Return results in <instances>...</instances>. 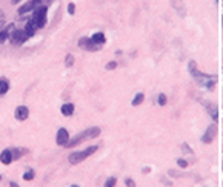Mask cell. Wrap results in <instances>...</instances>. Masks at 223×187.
<instances>
[{
    "instance_id": "2e32d148",
    "label": "cell",
    "mask_w": 223,
    "mask_h": 187,
    "mask_svg": "<svg viewBox=\"0 0 223 187\" xmlns=\"http://www.w3.org/2000/svg\"><path fill=\"white\" fill-rule=\"evenodd\" d=\"M9 91V83L6 78H0V97L5 95L6 92Z\"/></svg>"
},
{
    "instance_id": "ac0fdd59",
    "label": "cell",
    "mask_w": 223,
    "mask_h": 187,
    "mask_svg": "<svg viewBox=\"0 0 223 187\" xmlns=\"http://www.w3.org/2000/svg\"><path fill=\"white\" fill-rule=\"evenodd\" d=\"M11 150H12V157H14V159H19L20 157L23 155V153L28 152L26 149H11Z\"/></svg>"
},
{
    "instance_id": "83f0119b",
    "label": "cell",
    "mask_w": 223,
    "mask_h": 187,
    "mask_svg": "<svg viewBox=\"0 0 223 187\" xmlns=\"http://www.w3.org/2000/svg\"><path fill=\"white\" fill-rule=\"evenodd\" d=\"M182 147H183V150H185V152H189V153L192 152L191 149H189V146H186V144H183V146H182Z\"/></svg>"
},
{
    "instance_id": "8992f818",
    "label": "cell",
    "mask_w": 223,
    "mask_h": 187,
    "mask_svg": "<svg viewBox=\"0 0 223 187\" xmlns=\"http://www.w3.org/2000/svg\"><path fill=\"white\" fill-rule=\"evenodd\" d=\"M79 46H80L82 49H85V51H97V49L102 48V46H99V45L94 43L92 38H88V37L80 38V40H79Z\"/></svg>"
},
{
    "instance_id": "8fae6325",
    "label": "cell",
    "mask_w": 223,
    "mask_h": 187,
    "mask_svg": "<svg viewBox=\"0 0 223 187\" xmlns=\"http://www.w3.org/2000/svg\"><path fill=\"white\" fill-rule=\"evenodd\" d=\"M12 159H14V157H12V150L11 149H5L2 153H0V163L8 166L12 163Z\"/></svg>"
},
{
    "instance_id": "f1b7e54d",
    "label": "cell",
    "mask_w": 223,
    "mask_h": 187,
    "mask_svg": "<svg viewBox=\"0 0 223 187\" xmlns=\"http://www.w3.org/2000/svg\"><path fill=\"white\" fill-rule=\"evenodd\" d=\"M126 184H128V186H134V183H132V179H126Z\"/></svg>"
},
{
    "instance_id": "484cf974",
    "label": "cell",
    "mask_w": 223,
    "mask_h": 187,
    "mask_svg": "<svg viewBox=\"0 0 223 187\" xmlns=\"http://www.w3.org/2000/svg\"><path fill=\"white\" fill-rule=\"evenodd\" d=\"M74 11H76V6H74V3H69L68 5V12L69 14H74Z\"/></svg>"
},
{
    "instance_id": "ffe728a7",
    "label": "cell",
    "mask_w": 223,
    "mask_h": 187,
    "mask_svg": "<svg viewBox=\"0 0 223 187\" xmlns=\"http://www.w3.org/2000/svg\"><path fill=\"white\" fill-rule=\"evenodd\" d=\"M143 93H137L136 97H134V100H132V106H137V104H140L142 101H143Z\"/></svg>"
},
{
    "instance_id": "4fadbf2b",
    "label": "cell",
    "mask_w": 223,
    "mask_h": 187,
    "mask_svg": "<svg viewBox=\"0 0 223 187\" xmlns=\"http://www.w3.org/2000/svg\"><path fill=\"white\" fill-rule=\"evenodd\" d=\"M36 31H37V26L34 25V22L29 18L28 22H26V25H25V32L28 34V37H32L36 34Z\"/></svg>"
},
{
    "instance_id": "7402d4cb",
    "label": "cell",
    "mask_w": 223,
    "mask_h": 187,
    "mask_svg": "<svg viewBox=\"0 0 223 187\" xmlns=\"http://www.w3.org/2000/svg\"><path fill=\"white\" fill-rule=\"evenodd\" d=\"M157 103H159L160 106H165V104H166V97L163 95V93H160V95H159V98H157Z\"/></svg>"
},
{
    "instance_id": "d6986e66",
    "label": "cell",
    "mask_w": 223,
    "mask_h": 187,
    "mask_svg": "<svg viewBox=\"0 0 223 187\" xmlns=\"http://www.w3.org/2000/svg\"><path fill=\"white\" fill-rule=\"evenodd\" d=\"M23 179H25V181H31V179H34V170H32V169L26 170L23 173Z\"/></svg>"
},
{
    "instance_id": "277c9868",
    "label": "cell",
    "mask_w": 223,
    "mask_h": 187,
    "mask_svg": "<svg viewBox=\"0 0 223 187\" xmlns=\"http://www.w3.org/2000/svg\"><path fill=\"white\" fill-rule=\"evenodd\" d=\"M99 149V146H89L88 149H85V150H80V152H72L71 155L68 157V159H69V163L71 164H79V163H82L83 159H86L88 157H91L94 152H96Z\"/></svg>"
},
{
    "instance_id": "3957f363",
    "label": "cell",
    "mask_w": 223,
    "mask_h": 187,
    "mask_svg": "<svg viewBox=\"0 0 223 187\" xmlns=\"http://www.w3.org/2000/svg\"><path fill=\"white\" fill-rule=\"evenodd\" d=\"M46 14H48V6H46V5L37 6V8L34 9V12H32L31 20H32L34 25L37 26V29L43 28V26L46 25Z\"/></svg>"
},
{
    "instance_id": "30bf717a",
    "label": "cell",
    "mask_w": 223,
    "mask_h": 187,
    "mask_svg": "<svg viewBox=\"0 0 223 187\" xmlns=\"http://www.w3.org/2000/svg\"><path fill=\"white\" fill-rule=\"evenodd\" d=\"M215 132H217V127H215L214 124L209 126V127L206 129V132L203 133V137H202V141H203V143H211L212 138L215 137Z\"/></svg>"
},
{
    "instance_id": "9c48e42d",
    "label": "cell",
    "mask_w": 223,
    "mask_h": 187,
    "mask_svg": "<svg viewBox=\"0 0 223 187\" xmlns=\"http://www.w3.org/2000/svg\"><path fill=\"white\" fill-rule=\"evenodd\" d=\"M14 115H16V118L19 120V121H25V120L29 117V109L26 108V106H19V108L16 109V112H14Z\"/></svg>"
},
{
    "instance_id": "52a82bcc",
    "label": "cell",
    "mask_w": 223,
    "mask_h": 187,
    "mask_svg": "<svg viewBox=\"0 0 223 187\" xmlns=\"http://www.w3.org/2000/svg\"><path fill=\"white\" fill-rule=\"evenodd\" d=\"M68 141H69V133H68V130L66 129H59V132H57V137H56V143L59 144V146H66L68 144Z\"/></svg>"
},
{
    "instance_id": "603a6c76",
    "label": "cell",
    "mask_w": 223,
    "mask_h": 187,
    "mask_svg": "<svg viewBox=\"0 0 223 187\" xmlns=\"http://www.w3.org/2000/svg\"><path fill=\"white\" fill-rule=\"evenodd\" d=\"M72 64H74V57H72L71 54H68V55H66V66H68V68H71Z\"/></svg>"
},
{
    "instance_id": "f546056e",
    "label": "cell",
    "mask_w": 223,
    "mask_h": 187,
    "mask_svg": "<svg viewBox=\"0 0 223 187\" xmlns=\"http://www.w3.org/2000/svg\"><path fill=\"white\" fill-rule=\"evenodd\" d=\"M9 186H11V187H17L19 184H17V183H9Z\"/></svg>"
},
{
    "instance_id": "4dcf8cb0",
    "label": "cell",
    "mask_w": 223,
    "mask_h": 187,
    "mask_svg": "<svg viewBox=\"0 0 223 187\" xmlns=\"http://www.w3.org/2000/svg\"><path fill=\"white\" fill-rule=\"evenodd\" d=\"M11 2H12V3H19V2H20V0H11Z\"/></svg>"
},
{
    "instance_id": "7c38bea8",
    "label": "cell",
    "mask_w": 223,
    "mask_h": 187,
    "mask_svg": "<svg viewBox=\"0 0 223 187\" xmlns=\"http://www.w3.org/2000/svg\"><path fill=\"white\" fill-rule=\"evenodd\" d=\"M12 31H14V25H12V23H11V25H8L5 29H2V31H0V43H3L5 40L9 37V34H11Z\"/></svg>"
},
{
    "instance_id": "5b68a950",
    "label": "cell",
    "mask_w": 223,
    "mask_h": 187,
    "mask_svg": "<svg viewBox=\"0 0 223 187\" xmlns=\"http://www.w3.org/2000/svg\"><path fill=\"white\" fill-rule=\"evenodd\" d=\"M28 34L25 32V29H14L9 34V42L11 45H14V46H20V45H23L26 40H28Z\"/></svg>"
},
{
    "instance_id": "9a60e30c",
    "label": "cell",
    "mask_w": 223,
    "mask_h": 187,
    "mask_svg": "<svg viewBox=\"0 0 223 187\" xmlns=\"http://www.w3.org/2000/svg\"><path fill=\"white\" fill-rule=\"evenodd\" d=\"M92 42L96 43V45H99V46H102V45H105V42H106V38H105V34L103 32H96L92 37Z\"/></svg>"
},
{
    "instance_id": "7a4b0ae2",
    "label": "cell",
    "mask_w": 223,
    "mask_h": 187,
    "mask_svg": "<svg viewBox=\"0 0 223 187\" xmlns=\"http://www.w3.org/2000/svg\"><path fill=\"white\" fill-rule=\"evenodd\" d=\"M100 135V127H89L86 129L83 132H80L79 135H76L72 140H69L68 144H66V147H74V146L80 144L82 141H85V140H91V138H96Z\"/></svg>"
},
{
    "instance_id": "6da1fadb",
    "label": "cell",
    "mask_w": 223,
    "mask_h": 187,
    "mask_svg": "<svg viewBox=\"0 0 223 187\" xmlns=\"http://www.w3.org/2000/svg\"><path fill=\"white\" fill-rule=\"evenodd\" d=\"M188 69H189V74L192 75V78H194L200 86H203V88H206V89L214 88L215 81H217V77L206 75V74H203V72H200V71L197 69V64H195V62H189Z\"/></svg>"
},
{
    "instance_id": "cb8c5ba5",
    "label": "cell",
    "mask_w": 223,
    "mask_h": 187,
    "mask_svg": "<svg viewBox=\"0 0 223 187\" xmlns=\"http://www.w3.org/2000/svg\"><path fill=\"white\" fill-rule=\"evenodd\" d=\"M116 66H117V63H116V62H109V63L106 64V69H108V71H111V69H116Z\"/></svg>"
},
{
    "instance_id": "e0dca14e",
    "label": "cell",
    "mask_w": 223,
    "mask_h": 187,
    "mask_svg": "<svg viewBox=\"0 0 223 187\" xmlns=\"http://www.w3.org/2000/svg\"><path fill=\"white\" fill-rule=\"evenodd\" d=\"M206 109H208L209 115L212 117V120H214V121H217V118H219V115H217V108H215L214 104H206Z\"/></svg>"
},
{
    "instance_id": "44dd1931",
    "label": "cell",
    "mask_w": 223,
    "mask_h": 187,
    "mask_svg": "<svg viewBox=\"0 0 223 187\" xmlns=\"http://www.w3.org/2000/svg\"><path fill=\"white\" fill-rule=\"evenodd\" d=\"M116 181H117V179L116 178H108L106 179V183H105V187H112V186H116Z\"/></svg>"
},
{
    "instance_id": "4316f807",
    "label": "cell",
    "mask_w": 223,
    "mask_h": 187,
    "mask_svg": "<svg viewBox=\"0 0 223 187\" xmlns=\"http://www.w3.org/2000/svg\"><path fill=\"white\" fill-rule=\"evenodd\" d=\"M177 163H179V166H180V167H186V166H188V161H185V159H182V158L179 159Z\"/></svg>"
},
{
    "instance_id": "d4e9b609",
    "label": "cell",
    "mask_w": 223,
    "mask_h": 187,
    "mask_svg": "<svg viewBox=\"0 0 223 187\" xmlns=\"http://www.w3.org/2000/svg\"><path fill=\"white\" fill-rule=\"evenodd\" d=\"M36 2H37L39 5H46V6H48V5L52 2V0H36Z\"/></svg>"
},
{
    "instance_id": "ba28073f",
    "label": "cell",
    "mask_w": 223,
    "mask_h": 187,
    "mask_svg": "<svg viewBox=\"0 0 223 187\" xmlns=\"http://www.w3.org/2000/svg\"><path fill=\"white\" fill-rule=\"evenodd\" d=\"M37 6H40L36 0H29V2H26L25 5H22L19 8V14L20 16H23V14H26V12H29V11H34Z\"/></svg>"
},
{
    "instance_id": "5bb4252c",
    "label": "cell",
    "mask_w": 223,
    "mask_h": 187,
    "mask_svg": "<svg viewBox=\"0 0 223 187\" xmlns=\"http://www.w3.org/2000/svg\"><path fill=\"white\" fill-rule=\"evenodd\" d=\"M60 112H62L65 117H71L72 113H74V104H72V103H66V104H63L62 108H60Z\"/></svg>"
},
{
    "instance_id": "1f68e13d",
    "label": "cell",
    "mask_w": 223,
    "mask_h": 187,
    "mask_svg": "<svg viewBox=\"0 0 223 187\" xmlns=\"http://www.w3.org/2000/svg\"><path fill=\"white\" fill-rule=\"evenodd\" d=\"M0 179H2V175H0Z\"/></svg>"
}]
</instances>
